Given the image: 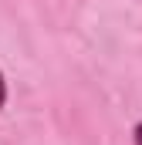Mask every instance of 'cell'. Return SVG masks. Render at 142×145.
Listing matches in <instances>:
<instances>
[{"label":"cell","mask_w":142,"mask_h":145,"mask_svg":"<svg viewBox=\"0 0 142 145\" xmlns=\"http://www.w3.org/2000/svg\"><path fill=\"white\" fill-rule=\"evenodd\" d=\"M132 142H135V145H142V121L132 128Z\"/></svg>","instance_id":"obj_2"},{"label":"cell","mask_w":142,"mask_h":145,"mask_svg":"<svg viewBox=\"0 0 142 145\" xmlns=\"http://www.w3.org/2000/svg\"><path fill=\"white\" fill-rule=\"evenodd\" d=\"M7 105V81H3V71H0V108Z\"/></svg>","instance_id":"obj_1"}]
</instances>
